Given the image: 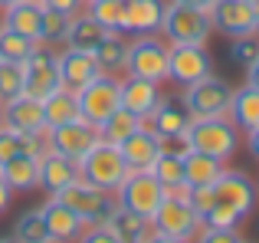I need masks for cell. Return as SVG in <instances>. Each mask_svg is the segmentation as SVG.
Listing matches in <instances>:
<instances>
[{"label":"cell","mask_w":259,"mask_h":243,"mask_svg":"<svg viewBox=\"0 0 259 243\" xmlns=\"http://www.w3.org/2000/svg\"><path fill=\"white\" fill-rule=\"evenodd\" d=\"M184 148L227 161V158H233L236 148H240V128L227 115H220V118H190L187 132H184Z\"/></svg>","instance_id":"1"},{"label":"cell","mask_w":259,"mask_h":243,"mask_svg":"<svg viewBox=\"0 0 259 243\" xmlns=\"http://www.w3.org/2000/svg\"><path fill=\"white\" fill-rule=\"evenodd\" d=\"M213 23H210V13L200 7H187V4H171L164 7V20H161V36L171 46L187 43V46H207Z\"/></svg>","instance_id":"2"},{"label":"cell","mask_w":259,"mask_h":243,"mask_svg":"<svg viewBox=\"0 0 259 243\" xmlns=\"http://www.w3.org/2000/svg\"><path fill=\"white\" fill-rule=\"evenodd\" d=\"M79 174H82V181L89 184L102 187V191H118L121 181L128 178V165L125 158H121V148L112 145V141L99 138L92 148L85 151V158L79 161Z\"/></svg>","instance_id":"3"},{"label":"cell","mask_w":259,"mask_h":243,"mask_svg":"<svg viewBox=\"0 0 259 243\" xmlns=\"http://www.w3.org/2000/svg\"><path fill=\"white\" fill-rule=\"evenodd\" d=\"M167 63H171V43L158 33L148 36H135L125 53V72L135 79H151V83H164L167 79Z\"/></svg>","instance_id":"4"},{"label":"cell","mask_w":259,"mask_h":243,"mask_svg":"<svg viewBox=\"0 0 259 243\" xmlns=\"http://www.w3.org/2000/svg\"><path fill=\"white\" fill-rule=\"evenodd\" d=\"M53 197H59L63 204H69L72 211L85 220V227L108 224V217L118 211V200L112 197V191H102V187L89 184V181H82V178L72 181L69 187H63V191L53 194Z\"/></svg>","instance_id":"5"},{"label":"cell","mask_w":259,"mask_h":243,"mask_svg":"<svg viewBox=\"0 0 259 243\" xmlns=\"http://www.w3.org/2000/svg\"><path fill=\"white\" fill-rule=\"evenodd\" d=\"M76 102H79V118H85L89 125L99 128L115 109H121V79L102 72L76 92Z\"/></svg>","instance_id":"6"},{"label":"cell","mask_w":259,"mask_h":243,"mask_svg":"<svg viewBox=\"0 0 259 243\" xmlns=\"http://www.w3.org/2000/svg\"><path fill=\"white\" fill-rule=\"evenodd\" d=\"M184 109L190 112V118H220L230 112V102H233V89L230 83L217 79L213 72L203 76L200 83L184 86Z\"/></svg>","instance_id":"7"},{"label":"cell","mask_w":259,"mask_h":243,"mask_svg":"<svg viewBox=\"0 0 259 243\" xmlns=\"http://www.w3.org/2000/svg\"><path fill=\"white\" fill-rule=\"evenodd\" d=\"M115 194H118L121 207L141 214V217H148V220L154 217V211L161 207V200L167 197L164 184H161L151 171H128V178L121 181V187Z\"/></svg>","instance_id":"8"},{"label":"cell","mask_w":259,"mask_h":243,"mask_svg":"<svg viewBox=\"0 0 259 243\" xmlns=\"http://www.w3.org/2000/svg\"><path fill=\"white\" fill-rule=\"evenodd\" d=\"M151 227H154V233H164V237L194 240L197 233H200L203 220L197 217V211L190 207L187 197H171V194H167V197L161 200V207L154 211Z\"/></svg>","instance_id":"9"},{"label":"cell","mask_w":259,"mask_h":243,"mask_svg":"<svg viewBox=\"0 0 259 243\" xmlns=\"http://www.w3.org/2000/svg\"><path fill=\"white\" fill-rule=\"evenodd\" d=\"M26 76H23V96L39 99L53 96L56 89H63V76H59V53L50 50H36L30 59L23 63Z\"/></svg>","instance_id":"10"},{"label":"cell","mask_w":259,"mask_h":243,"mask_svg":"<svg viewBox=\"0 0 259 243\" xmlns=\"http://www.w3.org/2000/svg\"><path fill=\"white\" fill-rule=\"evenodd\" d=\"M99 141V128L89 125L85 118H72L66 125H56V128H46V148L66 154L72 161H82L85 151Z\"/></svg>","instance_id":"11"},{"label":"cell","mask_w":259,"mask_h":243,"mask_svg":"<svg viewBox=\"0 0 259 243\" xmlns=\"http://www.w3.org/2000/svg\"><path fill=\"white\" fill-rule=\"evenodd\" d=\"M187 125H190V112L184 109V102H171V99H161L158 109L148 118H141V128H151L154 135H161L164 148H184Z\"/></svg>","instance_id":"12"},{"label":"cell","mask_w":259,"mask_h":243,"mask_svg":"<svg viewBox=\"0 0 259 243\" xmlns=\"http://www.w3.org/2000/svg\"><path fill=\"white\" fill-rule=\"evenodd\" d=\"M213 72V59H210L207 46H187L177 43L171 46V63H167V79H174L177 86L200 83L203 76Z\"/></svg>","instance_id":"13"},{"label":"cell","mask_w":259,"mask_h":243,"mask_svg":"<svg viewBox=\"0 0 259 243\" xmlns=\"http://www.w3.org/2000/svg\"><path fill=\"white\" fill-rule=\"evenodd\" d=\"M207 13L213 30H220L227 39L256 33V7L246 4V0H213V7Z\"/></svg>","instance_id":"14"},{"label":"cell","mask_w":259,"mask_h":243,"mask_svg":"<svg viewBox=\"0 0 259 243\" xmlns=\"http://www.w3.org/2000/svg\"><path fill=\"white\" fill-rule=\"evenodd\" d=\"M213 194L220 204L233 207L243 217H249V211L256 207V184L246 171H227L223 168V174L213 181Z\"/></svg>","instance_id":"15"},{"label":"cell","mask_w":259,"mask_h":243,"mask_svg":"<svg viewBox=\"0 0 259 243\" xmlns=\"http://www.w3.org/2000/svg\"><path fill=\"white\" fill-rule=\"evenodd\" d=\"M118 148H121V158H125L128 171H151L154 161L164 151V141H161V135H154L151 128H138V132L128 135Z\"/></svg>","instance_id":"16"},{"label":"cell","mask_w":259,"mask_h":243,"mask_svg":"<svg viewBox=\"0 0 259 243\" xmlns=\"http://www.w3.org/2000/svg\"><path fill=\"white\" fill-rule=\"evenodd\" d=\"M82 174H79V161L66 158V154L53 151V148H46L43 154H39V187H43L46 194H59L63 187H69L72 181H79Z\"/></svg>","instance_id":"17"},{"label":"cell","mask_w":259,"mask_h":243,"mask_svg":"<svg viewBox=\"0 0 259 243\" xmlns=\"http://www.w3.org/2000/svg\"><path fill=\"white\" fill-rule=\"evenodd\" d=\"M39 214H43V220H46V230H50V237L59 240V243L79 240V237H82V230H85V220L79 217V214L72 211L69 204H63L59 197H50L43 207H39Z\"/></svg>","instance_id":"18"},{"label":"cell","mask_w":259,"mask_h":243,"mask_svg":"<svg viewBox=\"0 0 259 243\" xmlns=\"http://www.w3.org/2000/svg\"><path fill=\"white\" fill-rule=\"evenodd\" d=\"M59 76H63V86L72 92H79L82 86H89L95 76H102L99 63H95L92 53H82V50H72V46H66L63 53H59Z\"/></svg>","instance_id":"19"},{"label":"cell","mask_w":259,"mask_h":243,"mask_svg":"<svg viewBox=\"0 0 259 243\" xmlns=\"http://www.w3.org/2000/svg\"><path fill=\"white\" fill-rule=\"evenodd\" d=\"M164 0H132L125 7V23L121 30L132 36H148V33H161V20H164Z\"/></svg>","instance_id":"20"},{"label":"cell","mask_w":259,"mask_h":243,"mask_svg":"<svg viewBox=\"0 0 259 243\" xmlns=\"http://www.w3.org/2000/svg\"><path fill=\"white\" fill-rule=\"evenodd\" d=\"M4 125L17 128V132H30V135H43L46 122H43V102L30 96H17L10 102H4Z\"/></svg>","instance_id":"21"},{"label":"cell","mask_w":259,"mask_h":243,"mask_svg":"<svg viewBox=\"0 0 259 243\" xmlns=\"http://www.w3.org/2000/svg\"><path fill=\"white\" fill-rule=\"evenodd\" d=\"M151 174L164 184L171 197H190V184L184 181V148H164L161 158L154 161Z\"/></svg>","instance_id":"22"},{"label":"cell","mask_w":259,"mask_h":243,"mask_svg":"<svg viewBox=\"0 0 259 243\" xmlns=\"http://www.w3.org/2000/svg\"><path fill=\"white\" fill-rule=\"evenodd\" d=\"M158 102H161L158 83H151V79H135V76L121 79V109L148 118L154 109H158Z\"/></svg>","instance_id":"23"},{"label":"cell","mask_w":259,"mask_h":243,"mask_svg":"<svg viewBox=\"0 0 259 243\" xmlns=\"http://www.w3.org/2000/svg\"><path fill=\"white\" fill-rule=\"evenodd\" d=\"M105 227H108V230H112L121 243H148V240L154 237L151 220L141 217V214H135V211H128V207H121V204H118V211L108 217Z\"/></svg>","instance_id":"24"},{"label":"cell","mask_w":259,"mask_h":243,"mask_svg":"<svg viewBox=\"0 0 259 243\" xmlns=\"http://www.w3.org/2000/svg\"><path fill=\"white\" fill-rule=\"evenodd\" d=\"M4 181L13 191H36L39 187V154H17L0 165Z\"/></svg>","instance_id":"25"},{"label":"cell","mask_w":259,"mask_h":243,"mask_svg":"<svg viewBox=\"0 0 259 243\" xmlns=\"http://www.w3.org/2000/svg\"><path fill=\"white\" fill-rule=\"evenodd\" d=\"M46 151V132L43 135H30V132H17L10 125H0V165L17 154H43Z\"/></svg>","instance_id":"26"},{"label":"cell","mask_w":259,"mask_h":243,"mask_svg":"<svg viewBox=\"0 0 259 243\" xmlns=\"http://www.w3.org/2000/svg\"><path fill=\"white\" fill-rule=\"evenodd\" d=\"M220 174H223L220 158H210V154L184 148V181H187L190 187H213V181L220 178Z\"/></svg>","instance_id":"27"},{"label":"cell","mask_w":259,"mask_h":243,"mask_svg":"<svg viewBox=\"0 0 259 243\" xmlns=\"http://www.w3.org/2000/svg\"><path fill=\"white\" fill-rule=\"evenodd\" d=\"M39 20H43V4H33V0H17V4L4 7V26L7 30H17L23 36H39ZM39 43V39H36Z\"/></svg>","instance_id":"28"},{"label":"cell","mask_w":259,"mask_h":243,"mask_svg":"<svg viewBox=\"0 0 259 243\" xmlns=\"http://www.w3.org/2000/svg\"><path fill=\"white\" fill-rule=\"evenodd\" d=\"M125 53H128V43H125V36H121V30H108L105 36H102V43L92 50V56H95V63H99L102 72L118 76V72H125Z\"/></svg>","instance_id":"29"},{"label":"cell","mask_w":259,"mask_h":243,"mask_svg":"<svg viewBox=\"0 0 259 243\" xmlns=\"http://www.w3.org/2000/svg\"><path fill=\"white\" fill-rule=\"evenodd\" d=\"M227 118L233 122L236 128H243V132H253L259 125V89H253V86L233 89V102H230Z\"/></svg>","instance_id":"30"},{"label":"cell","mask_w":259,"mask_h":243,"mask_svg":"<svg viewBox=\"0 0 259 243\" xmlns=\"http://www.w3.org/2000/svg\"><path fill=\"white\" fill-rule=\"evenodd\" d=\"M105 26L99 23V20H92L89 13H76V17L69 20V33H66V46H72V50H82V53H92L95 46L102 43V36H105Z\"/></svg>","instance_id":"31"},{"label":"cell","mask_w":259,"mask_h":243,"mask_svg":"<svg viewBox=\"0 0 259 243\" xmlns=\"http://www.w3.org/2000/svg\"><path fill=\"white\" fill-rule=\"evenodd\" d=\"M79 118V102H76V92L72 89H56L53 96L43 99V122L46 128H56V125H66V122Z\"/></svg>","instance_id":"32"},{"label":"cell","mask_w":259,"mask_h":243,"mask_svg":"<svg viewBox=\"0 0 259 243\" xmlns=\"http://www.w3.org/2000/svg\"><path fill=\"white\" fill-rule=\"evenodd\" d=\"M141 128V115H135V112L128 109H115L112 115L99 125V138L112 141V145H121V141L128 138V135H135Z\"/></svg>","instance_id":"33"},{"label":"cell","mask_w":259,"mask_h":243,"mask_svg":"<svg viewBox=\"0 0 259 243\" xmlns=\"http://www.w3.org/2000/svg\"><path fill=\"white\" fill-rule=\"evenodd\" d=\"M39 50V43L33 36H23V33L17 30H0V56L4 59H17V63H26V59L33 56V53Z\"/></svg>","instance_id":"34"},{"label":"cell","mask_w":259,"mask_h":243,"mask_svg":"<svg viewBox=\"0 0 259 243\" xmlns=\"http://www.w3.org/2000/svg\"><path fill=\"white\" fill-rule=\"evenodd\" d=\"M13 240L20 243H50V230H46V220L39 211H26L17 217V224H13Z\"/></svg>","instance_id":"35"},{"label":"cell","mask_w":259,"mask_h":243,"mask_svg":"<svg viewBox=\"0 0 259 243\" xmlns=\"http://www.w3.org/2000/svg\"><path fill=\"white\" fill-rule=\"evenodd\" d=\"M125 0H85V13L99 20L105 30H121L125 23Z\"/></svg>","instance_id":"36"},{"label":"cell","mask_w":259,"mask_h":243,"mask_svg":"<svg viewBox=\"0 0 259 243\" xmlns=\"http://www.w3.org/2000/svg\"><path fill=\"white\" fill-rule=\"evenodd\" d=\"M69 13H59L43 7V20H39V46H50V43H66V33H69Z\"/></svg>","instance_id":"37"},{"label":"cell","mask_w":259,"mask_h":243,"mask_svg":"<svg viewBox=\"0 0 259 243\" xmlns=\"http://www.w3.org/2000/svg\"><path fill=\"white\" fill-rule=\"evenodd\" d=\"M23 76H26L23 63L0 56V102H10V99L23 96Z\"/></svg>","instance_id":"38"},{"label":"cell","mask_w":259,"mask_h":243,"mask_svg":"<svg viewBox=\"0 0 259 243\" xmlns=\"http://www.w3.org/2000/svg\"><path fill=\"white\" fill-rule=\"evenodd\" d=\"M230 59L240 63L246 69L249 63L259 59V33H246V36H233L230 39Z\"/></svg>","instance_id":"39"},{"label":"cell","mask_w":259,"mask_h":243,"mask_svg":"<svg viewBox=\"0 0 259 243\" xmlns=\"http://www.w3.org/2000/svg\"><path fill=\"white\" fill-rule=\"evenodd\" d=\"M243 220H246L243 214H236L233 207H227V204H220V200H217L213 211L203 217V227H223V230H236Z\"/></svg>","instance_id":"40"},{"label":"cell","mask_w":259,"mask_h":243,"mask_svg":"<svg viewBox=\"0 0 259 243\" xmlns=\"http://www.w3.org/2000/svg\"><path fill=\"white\" fill-rule=\"evenodd\" d=\"M190 207L197 211V217H207L210 211H213V204H217V194H213V187H190Z\"/></svg>","instance_id":"41"},{"label":"cell","mask_w":259,"mask_h":243,"mask_svg":"<svg viewBox=\"0 0 259 243\" xmlns=\"http://www.w3.org/2000/svg\"><path fill=\"white\" fill-rule=\"evenodd\" d=\"M197 243H243L236 230H223V227H200V233L194 237Z\"/></svg>","instance_id":"42"},{"label":"cell","mask_w":259,"mask_h":243,"mask_svg":"<svg viewBox=\"0 0 259 243\" xmlns=\"http://www.w3.org/2000/svg\"><path fill=\"white\" fill-rule=\"evenodd\" d=\"M76 243H121V240L115 237V233L108 230L105 224H95V227H85L82 237H79Z\"/></svg>","instance_id":"43"},{"label":"cell","mask_w":259,"mask_h":243,"mask_svg":"<svg viewBox=\"0 0 259 243\" xmlns=\"http://www.w3.org/2000/svg\"><path fill=\"white\" fill-rule=\"evenodd\" d=\"M82 4H85V0H43V7H50V10H59V13H69V17H76Z\"/></svg>","instance_id":"44"},{"label":"cell","mask_w":259,"mask_h":243,"mask_svg":"<svg viewBox=\"0 0 259 243\" xmlns=\"http://www.w3.org/2000/svg\"><path fill=\"white\" fill-rule=\"evenodd\" d=\"M13 200V187L4 181V174H0V214H7V207H10Z\"/></svg>","instance_id":"45"},{"label":"cell","mask_w":259,"mask_h":243,"mask_svg":"<svg viewBox=\"0 0 259 243\" xmlns=\"http://www.w3.org/2000/svg\"><path fill=\"white\" fill-rule=\"evenodd\" d=\"M246 148L253 158H259V125L253 128V132H246Z\"/></svg>","instance_id":"46"},{"label":"cell","mask_w":259,"mask_h":243,"mask_svg":"<svg viewBox=\"0 0 259 243\" xmlns=\"http://www.w3.org/2000/svg\"><path fill=\"white\" fill-rule=\"evenodd\" d=\"M246 86H253V89H259V59L246 66Z\"/></svg>","instance_id":"47"},{"label":"cell","mask_w":259,"mask_h":243,"mask_svg":"<svg viewBox=\"0 0 259 243\" xmlns=\"http://www.w3.org/2000/svg\"><path fill=\"white\" fill-rule=\"evenodd\" d=\"M148 243H190V240H177V237H164V233H154Z\"/></svg>","instance_id":"48"},{"label":"cell","mask_w":259,"mask_h":243,"mask_svg":"<svg viewBox=\"0 0 259 243\" xmlns=\"http://www.w3.org/2000/svg\"><path fill=\"white\" fill-rule=\"evenodd\" d=\"M177 4H187V7H200V10H210L213 0H177Z\"/></svg>","instance_id":"49"},{"label":"cell","mask_w":259,"mask_h":243,"mask_svg":"<svg viewBox=\"0 0 259 243\" xmlns=\"http://www.w3.org/2000/svg\"><path fill=\"white\" fill-rule=\"evenodd\" d=\"M0 243H20V240H13V237H0Z\"/></svg>","instance_id":"50"},{"label":"cell","mask_w":259,"mask_h":243,"mask_svg":"<svg viewBox=\"0 0 259 243\" xmlns=\"http://www.w3.org/2000/svg\"><path fill=\"white\" fill-rule=\"evenodd\" d=\"M10 4H17V0H0V7H10Z\"/></svg>","instance_id":"51"},{"label":"cell","mask_w":259,"mask_h":243,"mask_svg":"<svg viewBox=\"0 0 259 243\" xmlns=\"http://www.w3.org/2000/svg\"><path fill=\"white\" fill-rule=\"evenodd\" d=\"M0 125H4V102H0Z\"/></svg>","instance_id":"52"},{"label":"cell","mask_w":259,"mask_h":243,"mask_svg":"<svg viewBox=\"0 0 259 243\" xmlns=\"http://www.w3.org/2000/svg\"><path fill=\"white\" fill-rule=\"evenodd\" d=\"M256 33H259V7H256Z\"/></svg>","instance_id":"53"},{"label":"cell","mask_w":259,"mask_h":243,"mask_svg":"<svg viewBox=\"0 0 259 243\" xmlns=\"http://www.w3.org/2000/svg\"><path fill=\"white\" fill-rule=\"evenodd\" d=\"M246 4H253V7H259V0H246Z\"/></svg>","instance_id":"54"},{"label":"cell","mask_w":259,"mask_h":243,"mask_svg":"<svg viewBox=\"0 0 259 243\" xmlns=\"http://www.w3.org/2000/svg\"><path fill=\"white\" fill-rule=\"evenodd\" d=\"M33 4H43V0H33Z\"/></svg>","instance_id":"55"},{"label":"cell","mask_w":259,"mask_h":243,"mask_svg":"<svg viewBox=\"0 0 259 243\" xmlns=\"http://www.w3.org/2000/svg\"><path fill=\"white\" fill-rule=\"evenodd\" d=\"M0 30H4V20H0Z\"/></svg>","instance_id":"56"},{"label":"cell","mask_w":259,"mask_h":243,"mask_svg":"<svg viewBox=\"0 0 259 243\" xmlns=\"http://www.w3.org/2000/svg\"><path fill=\"white\" fill-rule=\"evenodd\" d=\"M50 243H59V240H50Z\"/></svg>","instance_id":"57"},{"label":"cell","mask_w":259,"mask_h":243,"mask_svg":"<svg viewBox=\"0 0 259 243\" xmlns=\"http://www.w3.org/2000/svg\"><path fill=\"white\" fill-rule=\"evenodd\" d=\"M125 4H132V0H125Z\"/></svg>","instance_id":"58"},{"label":"cell","mask_w":259,"mask_h":243,"mask_svg":"<svg viewBox=\"0 0 259 243\" xmlns=\"http://www.w3.org/2000/svg\"><path fill=\"white\" fill-rule=\"evenodd\" d=\"M243 243H246V240H243Z\"/></svg>","instance_id":"59"}]
</instances>
